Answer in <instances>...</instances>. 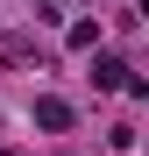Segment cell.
Segmentation results:
<instances>
[{
  "label": "cell",
  "mask_w": 149,
  "mask_h": 156,
  "mask_svg": "<svg viewBox=\"0 0 149 156\" xmlns=\"http://www.w3.org/2000/svg\"><path fill=\"white\" fill-rule=\"evenodd\" d=\"M36 121H43V128H71V107H64V99H43Z\"/></svg>",
  "instance_id": "cell-1"
}]
</instances>
